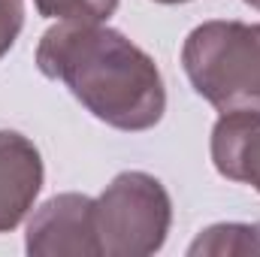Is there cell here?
Returning <instances> with one entry per match:
<instances>
[{
  "mask_svg": "<svg viewBox=\"0 0 260 257\" xmlns=\"http://www.w3.org/2000/svg\"><path fill=\"white\" fill-rule=\"evenodd\" d=\"M37 67L103 124L142 133L167 112L164 76L148 52L106 21H58L37 46Z\"/></svg>",
  "mask_w": 260,
  "mask_h": 257,
  "instance_id": "1",
  "label": "cell"
},
{
  "mask_svg": "<svg viewBox=\"0 0 260 257\" xmlns=\"http://www.w3.org/2000/svg\"><path fill=\"white\" fill-rule=\"evenodd\" d=\"M194 91L218 112H260V24L203 21L182 46Z\"/></svg>",
  "mask_w": 260,
  "mask_h": 257,
  "instance_id": "2",
  "label": "cell"
},
{
  "mask_svg": "<svg viewBox=\"0 0 260 257\" xmlns=\"http://www.w3.org/2000/svg\"><path fill=\"white\" fill-rule=\"evenodd\" d=\"M94 227L100 257H148L170 236L173 200L151 173H118L94 200Z\"/></svg>",
  "mask_w": 260,
  "mask_h": 257,
  "instance_id": "3",
  "label": "cell"
},
{
  "mask_svg": "<svg viewBox=\"0 0 260 257\" xmlns=\"http://www.w3.org/2000/svg\"><path fill=\"white\" fill-rule=\"evenodd\" d=\"M24 248L30 257H100L94 227V197L58 194L27 221Z\"/></svg>",
  "mask_w": 260,
  "mask_h": 257,
  "instance_id": "4",
  "label": "cell"
},
{
  "mask_svg": "<svg viewBox=\"0 0 260 257\" xmlns=\"http://www.w3.org/2000/svg\"><path fill=\"white\" fill-rule=\"evenodd\" d=\"M43 154L18 130H0V233L15 230L43 191Z\"/></svg>",
  "mask_w": 260,
  "mask_h": 257,
  "instance_id": "5",
  "label": "cell"
},
{
  "mask_svg": "<svg viewBox=\"0 0 260 257\" xmlns=\"http://www.w3.org/2000/svg\"><path fill=\"white\" fill-rule=\"evenodd\" d=\"M209 148L224 179L251 185L260 194V112H221Z\"/></svg>",
  "mask_w": 260,
  "mask_h": 257,
  "instance_id": "6",
  "label": "cell"
},
{
  "mask_svg": "<svg viewBox=\"0 0 260 257\" xmlns=\"http://www.w3.org/2000/svg\"><path fill=\"white\" fill-rule=\"evenodd\" d=\"M191 257H248L260 254V224H215L206 227L188 248Z\"/></svg>",
  "mask_w": 260,
  "mask_h": 257,
  "instance_id": "7",
  "label": "cell"
},
{
  "mask_svg": "<svg viewBox=\"0 0 260 257\" xmlns=\"http://www.w3.org/2000/svg\"><path fill=\"white\" fill-rule=\"evenodd\" d=\"M43 18L55 21H109L118 0H34Z\"/></svg>",
  "mask_w": 260,
  "mask_h": 257,
  "instance_id": "8",
  "label": "cell"
},
{
  "mask_svg": "<svg viewBox=\"0 0 260 257\" xmlns=\"http://www.w3.org/2000/svg\"><path fill=\"white\" fill-rule=\"evenodd\" d=\"M24 27V0H0V61L15 46Z\"/></svg>",
  "mask_w": 260,
  "mask_h": 257,
  "instance_id": "9",
  "label": "cell"
},
{
  "mask_svg": "<svg viewBox=\"0 0 260 257\" xmlns=\"http://www.w3.org/2000/svg\"><path fill=\"white\" fill-rule=\"evenodd\" d=\"M154 3H164V6H176V3H191V0H154Z\"/></svg>",
  "mask_w": 260,
  "mask_h": 257,
  "instance_id": "10",
  "label": "cell"
},
{
  "mask_svg": "<svg viewBox=\"0 0 260 257\" xmlns=\"http://www.w3.org/2000/svg\"><path fill=\"white\" fill-rule=\"evenodd\" d=\"M245 3H248L251 9H257V12H260V0H245Z\"/></svg>",
  "mask_w": 260,
  "mask_h": 257,
  "instance_id": "11",
  "label": "cell"
}]
</instances>
